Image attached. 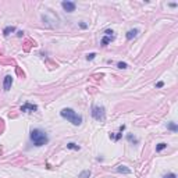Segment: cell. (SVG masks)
Listing matches in <instances>:
<instances>
[{
	"mask_svg": "<svg viewBox=\"0 0 178 178\" xmlns=\"http://www.w3.org/2000/svg\"><path fill=\"white\" fill-rule=\"evenodd\" d=\"M60 114H61L63 118L68 120L72 125H81L82 124V117L80 114H77L72 109H63L60 111Z\"/></svg>",
	"mask_w": 178,
	"mask_h": 178,
	"instance_id": "7a4b0ae2",
	"label": "cell"
},
{
	"mask_svg": "<svg viewBox=\"0 0 178 178\" xmlns=\"http://www.w3.org/2000/svg\"><path fill=\"white\" fill-rule=\"evenodd\" d=\"M114 32L111 31V29H107L106 32H104V36L103 39H102V46H107L111 40H114Z\"/></svg>",
	"mask_w": 178,
	"mask_h": 178,
	"instance_id": "277c9868",
	"label": "cell"
},
{
	"mask_svg": "<svg viewBox=\"0 0 178 178\" xmlns=\"http://www.w3.org/2000/svg\"><path fill=\"white\" fill-rule=\"evenodd\" d=\"M138 34H139V29H129L128 32H127V39L128 40H131V39H134V38H136L138 36Z\"/></svg>",
	"mask_w": 178,
	"mask_h": 178,
	"instance_id": "ba28073f",
	"label": "cell"
},
{
	"mask_svg": "<svg viewBox=\"0 0 178 178\" xmlns=\"http://www.w3.org/2000/svg\"><path fill=\"white\" fill-rule=\"evenodd\" d=\"M117 67H118V68H122V70H125L127 67H128V65H127L125 63H122V61H120V63L117 64Z\"/></svg>",
	"mask_w": 178,
	"mask_h": 178,
	"instance_id": "e0dca14e",
	"label": "cell"
},
{
	"mask_svg": "<svg viewBox=\"0 0 178 178\" xmlns=\"http://www.w3.org/2000/svg\"><path fill=\"white\" fill-rule=\"evenodd\" d=\"M14 31H15V27H6L4 31H3V35H4V36H8V35L11 34V32H14Z\"/></svg>",
	"mask_w": 178,
	"mask_h": 178,
	"instance_id": "9c48e42d",
	"label": "cell"
},
{
	"mask_svg": "<svg viewBox=\"0 0 178 178\" xmlns=\"http://www.w3.org/2000/svg\"><path fill=\"white\" fill-rule=\"evenodd\" d=\"M163 85H164L163 82H157V85H156V86H157V88H161V86H163Z\"/></svg>",
	"mask_w": 178,
	"mask_h": 178,
	"instance_id": "44dd1931",
	"label": "cell"
},
{
	"mask_svg": "<svg viewBox=\"0 0 178 178\" xmlns=\"http://www.w3.org/2000/svg\"><path fill=\"white\" fill-rule=\"evenodd\" d=\"M167 128L168 129H171V131H178V127H177V124L175 122H168V125H167Z\"/></svg>",
	"mask_w": 178,
	"mask_h": 178,
	"instance_id": "7c38bea8",
	"label": "cell"
},
{
	"mask_svg": "<svg viewBox=\"0 0 178 178\" xmlns=\"http://www.w3.org/2000/svg\"><path fill=\"white\" fill-rule=\"evenodd\" d=\"M21 111L23 113H32V111H36L38 110V106L36 104H32V103H25L24 106H21Z\"/></svg>",
	"mask_w": 178,
	"mask_h": 178,
	"instance_id": "8992f818",
	"label": "cell"
},
{
	"mask_svg": "<svg viewBox=\"0 0 178 178\" xmlns=\"http://www.w3.org/2000/svg\"><path fill=\"white\" fill-rule=\"evenodd\" d=\"M163 178H177V175H175L174 172H171V174H167V175H164Z\"/></svg>",
	"mask_w": 178,
	"mask_h": 178,
	"instance_id": "d6986e66",
	"label": "cell"
},
{
	"mask_svg": "<svg viewBox=\"0 0 178 178\" xmlns=\"http://www.w3.org/2000/svg\"><path fill=\"white\" fill-rule=\"evenodd\" d=\"M124 129H125V125H121V127H120V132H122V131H124ZM120 138H121V134H118L117 136H114V139H115V141H118V139H120Z\"/></svg>",
	"mask_w": 178,
	"mask_h": 178,
	"instance_id": "2e32d148",
	"label": "cell"
},
{
	"mask_svg": "<svg viewBox=\"0 0 178 178\" xmlns=\"http://www.w3.org/2000/svg\"><path fill=\"white\" fill-rule=\"evenodd\" d=\"M11 85H13V77L11 75H6V77H4V81H3V89L7 92V91L11 89Z\"/></svg>",
	"mask_w": 178,
	"mask_h": 178,
	"instance_id": "52a82bcc",
	"label": "cell"
},
{
	"mask_svg": "<svg viewBox=\"0 0 178 178\" xmlns=\"http://www.w3.org/2000/svg\"><path fill=\"white\" fill-rule=\"evenodd\" d=\"M29 138H31V141H32V144H34L35 146H38V148H39V146H43V145H46L47 142H49V138H47L46 132L39 129V128L32 129Z\"/></svg>",
	"mask_w": 178,
	"mask_h": 178,
	"instance_id": "6da1fadb",
	"label": "cell"
},
{
	"mask_svg": "<svg viewBox=\"0 0 178 178\" xmlns=\"http://www.w3.org/2000/svg\"><path fill=\"white\" fill-rule=\"evenodd\" d=\"M61 7L64 8V11L72 13V11H75V7H77V4H75L74 1H63V3H61Z\"/></svg>",
	"mask_w": 178,
	"mask_h": 178,
	"instance_id": "5b68a950",
	"label": "cell"
},
{
	"mask_svg": "<svg viewBox=\"0 0 178 178\" xmlns=\"http://www.w3.org/2000/svg\"><path fill=\"white\" fill-rule=\"evenodd\" d=\"M67 148H68V149H74V150H80V149H81V148H80V146H78V145L72 144V142L67 145Z\"/></svg>",
	"mask_w": 178,
	"mask_h": 178,
	"instance_id": "9a60e30c",
	"label": "cell"
},
{
	"mask_svg": "<svg viewBox=\"0 0 178 178\" xmlns=\"http://www.w3.org/2000/svg\"><path fill=\"white\" fill-rule=\"evenodd\" d=\"M127 139H128L129 142H132V144H138V139H136V138H134V136H132L131 134H128V135H127Z\"/></svg>",
	"mask_w": 178,
	"mask_h": 178,
	"instance_id": "5bb4252c",
	"label": "cell"
},
{
	"mask_svg": "<svg viewBox=\"0 0 178 178\" xmlns=\"http://www.w3.org/2000/svg\"><path fill=\"white\" fill-rule=\"evenodd\" d=\"M89 177H91V171L89 170H85V171H82L78 175V178H89Z\"/></svg>",
	"mask_w": 178,
	"mask_h": 178,
	"instance_id": "8fae6325",
	"label": "cell"
},
{
	"mask_svg": "<svg viewBox=\"0 0 178 178\" xmlns=\"http://www.w3.org/2000/svg\"><path fill=\"white\" fill-rule=\"evenodd\" d=\"M92 117L98 121H103L106 118V111L102 106H93L92 107Z\"/></svg>",
	"mask_w": 178,
	"mask_h": 178,
	"instance_id": "3957f363",
	"label": "cell"
},
{
	"mask_svg": "<svg viewBox=\"0 0 178 178\" xmlns=\"http://www.w3.org/2000/svg\"><path fill=\"white\" fill-rule=\"evenodd\" d=\"M95 57H96V53H89V54L86 56V58H88V60H93Z\"/></svg>",
	"mask_w": 178,
	"mask_h": 178,
	"instance_id": "ac0fdd59",
	"label": "cell"
},
{
	"mask_svg": "<svg viewBox=\"0 0 178 178\" xmlns=\"http://www.w3.org/2000/svg\"><path fill=\"white\" fill-rule=\"evenodd\" d=\"M117 171H118V172H124V174H129L131 170H129V168H127L125 166H118V167H117Z\"/></svg>",
	"mask_w": 178,
	"mask_h": 178,
	"instance_id": "30bf717a",
	"label": "cell"
},
{
	"mask_svg": "<svg viewBox=\"0 0 178 178\" xmlns=\"http://www.w3.org/2000/svg\"><path fill=\"white\" fill-rule=\"evenodd\" d=\"M167 148V144H164V142H161V144H159L157 146H156V152H161L163 149H166Z\"/></svg>",
	"mask_w": 178,
	"mask_h": 178,
	"instance_id": "4fadbf2b",
	"label": "cell"
},
{
	"mask_svg": "<svg viewBox=\"0 0 178 178\" xmlns=\"http://www.w3.org/2000/svg\"><path fill=\"white\" fill-rule=\"evenodd\" d=\"M80 27H81V28H84V29H85L86 27H88V25H86V24H84V23H81V24H80Z\"/></svg>",
	"mask_w": 178,
	"mask_h": 178,
	"instance_id": "ffe728a7",
	"label": "cell"
}]
</instances>
